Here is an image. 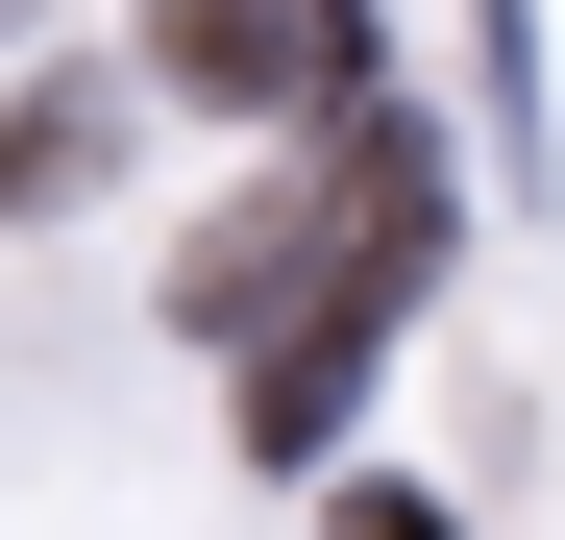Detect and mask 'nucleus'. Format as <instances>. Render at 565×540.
Masks as SVG:
<instances>
[{
  "mask_svg": "<svg viewBox=\"0 0 565 540\" xmlns=\"http://www.w3.org/2000/svg\"><path fill=\"white\" fill-rule=\"evenodd\" d=\"M99 123H124V99H25V123H0V197H25V222L99 197Z\"/></svg>",
  "mask_w": 565,
  "mask_h": 540,
  "instance_id": "f03ea898",
  "label": "nucleus"
},
{
  "mask_svg": "<svg viewBox=\"0 0 565 540\" xmlns=\"http://www.w3.org/2000/svg\"><path fill=\"white\" fill-rule=\"evenodd\" d=\"M148 99H222V123H344L369 99V0H148Z\"/></svg>",
  "mask_w": 565,
  "mask_h": 540,
  "instance_id": "f257e3e1",
  "label": "nucleus"
},
{
  "mask_svg": "<svg viewBox=\"0 0 565 540\" xmlns=\"http://www.w3.org/2000/svg\"><path fill=\"white\" fill-rule=\"evenodd\" d=\"M320 540H467V516H443V492H344Z\"/></svg>",
  "mask_w": 565,
  "mask_h": 540,
  "instance_id": "7ed1b4c3",
  "label": "nucleus"
}]
</instances>
